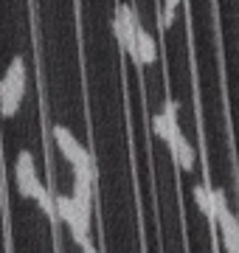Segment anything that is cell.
<instances>
[{"label": "cell", "instance_id": "6da1fadb", "mask_svg": "<svg viewBox=\"0 0 239 253\" xmlns=\"http://www.w3.org/2000/svg\"><path fill=\"white\" fill-rule=\"evenodd\" d=\"M26 62H23V56H14L6 76L0 79V116L11 118L20 110L23 96H26Z\"/></svg>", "mask_w": 239, "mask_h": 253}, {"label": "cell", "instance_id": "7a4b0ae2", "mask_svg": "<svg viewBox=\"0 0 239 253\" xmlns=\"http://www.w3.org/2000/svg\"><path fill=\"white\" fill-rule=\"evenodd\" d=\"M138 26H141L138 11L132 9L129 3H119L116 17H113V31H116V37H119V45L129 54L132 62L138 59V42H135V31H138Z\"/></svg>", "mask_w": 239, "mask_h": 253}, {"label": "cell", "instance_id": "3957f363", "mask_svg": "<svg viewBox=\"0 0 239 253\" xmlns=\"http://www.w3.org/2000/svg\"><path fill=\"white\" fill-rule=\"evenodd\" d=\"M51 135H54V141H56V146H59L62 158L71 163V166H93V163H96L93 152L90 149H84V146L76 141V135L68 129V126L54 124L51 126Z\"/></svg>", "mask_w": 239, "mask_h": 253}, {"label": "cell", "instance_id": "277c9868", "mask_svg": "<svg viewBox=\"0 0 239 253\" xmlns=\"http://www.w3.org/2000/svg\"><path fill=\"white\" fill-rule=\"evenodd\" d=\"M14 183H17V189L23 197H34V189H37L40 177H37V166H34V155L23 149L17 155V161H14Z\"/></svg>", "mask_w": 239, "mask_h": 253}, {"label": "cell", "instance_id": "5b68a950", "mask_svg": "<svg viewBox=\"0 0 239 253\" xmlns=\"http://www.w3.org/2000/svg\"><path fill=\"white\" fill-rule=\"evenodd\" d=\"M135 42H138V59H135V65H138V68H147V65L155 62L158 59L155 40H152V34H149L144 26H138V31H135Z\"/></svg>", "mask_w": 239, "mask_h": 253}, {"label": "cell", "instance_id": "8992f818", "mask_svg": "<svg viewBox=\"0 0 239 253\" xmlns=\"http://www.w3.org/2000/svg\"><path fill=\"white\" fill-rule=\"evenodd\" d=\"M172 158H175V163L183 169V172H189V169L194 166V146L189 144L186 138H180V141H177V146L172 149Z\"/></svg>", "mask_w": 239, "mask_h": 253}, {"label": "cell", "instance_id": "52a82bcc", "mask_svg": "<svg viewBox=\"0 0 239 253\" xmlns=\"http://www.w3.org/2000/svg\"><path fill=\"white\" fill-rule=\"evenodd\" d=\"M194 200H197V206L202 208V214L211 219V186L197 183V186H194Z\"/></svg>", "mask_w": 239, "mask_h": 253}, {"label": "cell", "instance_id": "ba28073f", "mask_svg": "<svg viewBox=\"0 0 239 253\" xmlns=\"http://www.w3.org/2000/svg\"><path fill=\"white\" fill-rule=\"evenodd\" d=\"M180 6V0H163V14H160V28H169L175 23V11Z\"/></svg>", "mask_w": 239, "mask_h": 253}, {"label": "cell", "instance_id": "9c48e42d", "mask_svg": "<svg viewBox=\"0 0 239 253\" xmlns=\"http://www.w3.org/2000/svg\"><path fill=\"white\" fill-rule=\"evenodd\" d=\"M79 248H82V253H96V248H93V242H90V239H87L84 245H79Z\"/></svg>", "mask_w": 239, "mask_h": 253}]
</instances>
